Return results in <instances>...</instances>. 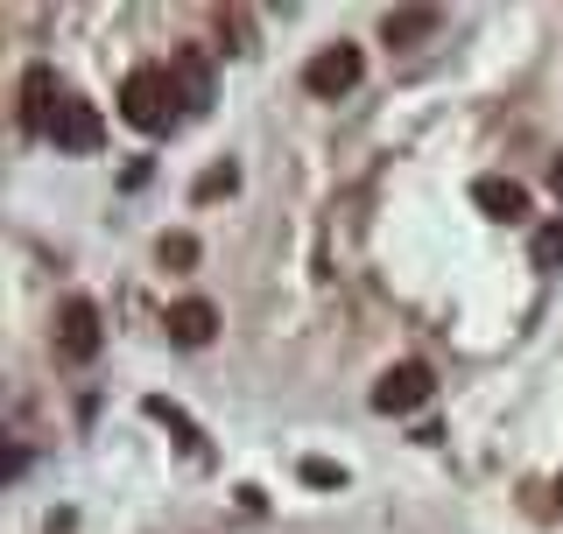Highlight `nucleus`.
Returning a JSON list of instances; mask_svg holds the SVG:
<instances>
[{"label": "nucleus", "instance_id": "9d476101", "mask_svg": "<svg viewBox=\"0 0 563 534\" xmlns=\"http://www.w3.org/2000/svg\"><path fill=\"white\" fill-rule=\"evenodd\" d=\"M155 254H163V267H190V260H198V240H190V233H169Z\"/></svg>", "mask_w": 563, "mask_h": 534}, {"label": "nucleus", "instance_id": "423d86ee", "mask_svg": "<svg viewBox=\"0 0 563 534\" xmlns=\"http://www.w3.org/2000/svg\"><path fill=\"white\" fill-rule=\"evenodd\" d=\"M163 331H169L184 352H198V345H211V337H219V310H211L205 296H184V302H169Z\"/></svg>", "mask_w": 563, "mask_h": 534}, {"label": "nucleus", "instance_id": "f257e3e1", "mask_svg": "<svg viewBox=\"0 0 563 534\" xmlns=\"http://www.w3.org/2000/svg\"><path fill=\"white\" fill-rule=\"evenodd\" d=\"M184 105L190 99H184L176 64H141V70H128V85H120V113H128V127H141V134H169Z\"/></svg>", "mask_w": 563, "mask_h": 534}, {"label": "nucleus", "instance_id": "20e7f679", "mask_svg": "<svg viewBox=\"0 0 563 534\" xmlns=\"http://www.w3.org/2000/svg\"><path fill=\"white\" fill-rule=\"evenodd\" d=\"M99 345H106V324H99V310L85 296H70L64 302V316H57V352L70 366H92L99 359Z\"/></svg>", "mask_w": 563, "mask_h": 534}, {"label": "nucleus", "instance_id": "f8f14e48", "mask_svg": "<svg viewBox=\"0 0 563 534\" xmlns=\"http://www.w3.org/2000/svg\"><path fill=\"white\" fill-rule=\"evenodd\" d=\"M233 183H240V176H233V169H211V176H205V183H198V198H219V190H233Z\"/></svg>", "mask_w": 563, "mask_h": 534}, {"label": "nucleus", "instance_id": "9b49d317", "mask_svg": "<svg viewBox=\"0 0 563 534\" xmlns=\"http://www.w3.org/2000/svg\"><path fill=\"white\" fill-rule=\"evenodd\" d=\"M556 260H563V219L536 233V267H556Z\"/></svg>", "mask_w": 563, "mask_h": 534}, {"label": "nucleus", "instance_id": "1a4fd4ad", "mask_svg": "<svg viewBox=\"0 0 563 534\" xmlns=\"http://www.w3.org/2000/svg\"><path fill=\"white\" fill-rule=\"evenodd\" d=\"M422 35H437V8H387L380 14V43L387 49H409Z\"/></svg>", "mask_w": 563, "mask_h": 534}, {"label": "nucleus", "instance_id": "0eeeda50", "mask_svg": "<svg viewBox=\"0 0 563 534\" xmlns=\"http://www.w3.org/2000/svg\"><path fill=\"white\" fill-rule=\"evenodd\" d=\"M57 105H64V92H57V70H49V64H35L29 78H22V127H29V134H49Z\"/></svg>", "mask_w": 563, "mask_h": 534}, {"label": "nucleus", "instance_id": "7ed1b4c3", "mask_svg": "<svg viewBox=\"0 0 563 534\" xmlns=\"http://www.w3.org/2000/svg\"><path fill=\"white\" fill-rule=\"evenodd\" d=\"M430 394H437V372L422 359H401V366H387L374 380V408H380V415H416Z\"/></svg>", "mask_w": 563, "mask_h": 534}, {"label": "nucleus", "instance_id": "f03ea898", "mask_svg": "<svg viewBox=\"0 0 563 534\" xmlns=\"http://www.w3.org/2000/svg\"><path fill=\"white\" fill-rule=\"evenodd\" d=\"M360 78H366V57H360V43H324V49H317V57L303 64V85H310L317 99H345Z\"/></svg>", "mask_w": 563, "mask_h": 534}, {"label": "nucleus", "instance_id": "39448f33", "mask_svg": "<svg viewBox=\"0 0 563 534\" xmlns=\"http://www.w3.org/2000/svg\"><path fill=\"white\" fill-rule=\"evenodd\" d=\"M49 141H57V148H70V155H92L99 141H106V120H99V105H92V99H78V92H64L57 120H49Z\"/></svg>", "mask_w": 563, "mask_h": 534}, {"label": "nucleus", "instance_id": "ddd939ff", "mask_svg": "<svg viewBox=\"0 0 563 534\" xmlns=\"http://www.w3.org/2000/svg\"><path fill=\"white\" fill-rule=\"evenodd\" d=\"M556 500H563V486H556Z\"/></svg>", "mask_w": 563, "mask_h": 534}, {"label": "nucleus", "instance_id": "6e6552de", "mask_svg": "<svg viewBox=\"0 0 563 534\" xmlns=\"http://www.w3.org/2000/svg\"><path fill=\"white\" fill-rule=\"evenodd\" d=\"M472 204H479L486 219H500V225L528 219V190L515 183V176H479V183H472Z\"/></svg>", "mask_w": 563, "mask_h": 534}]
</instances>
